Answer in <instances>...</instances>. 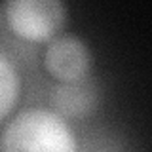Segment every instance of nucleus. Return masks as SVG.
Returning a JSON list of instances; mask_svg holds the SVG:
<instances>
[{"label": "nucleus", "mask_w": 152, "mask_h": 152, "mask_svg": "<svg viewBox=\"0 0 152 152\" xmlns=\"http://www.w3.org/2000/svg\"><path fill=\"white\" fill-rule=\"evenodd\" d=\"M76 148L78 145L65 118L46 108L21 110L0 133V150L4 152H74Z\"/></svg>", "instance_id": "obj_1"}, {"label": "nucleus", "mask_w": 152, "mask_h": 152, "mask_svg": "<svg viewBox=\"0 0 152 152\" xmlns=\"http://www.w3.org/2000/svg\"><path fill=\"white\" fill-rule=\"evenodd\" d=\"M4 15L15 36L44 44L65 28L66 6L63 0H4Z\"/></svg>", "instance_id": "obj_2"}, {"label": "nucleus", "mask_w": 152, "mask_h": 152, "mask_svg": "<svg viewBox=\"0 0 152 152\" xmlns=\"http://www.w3.org/2000/svg\"><path fill=\"white\" fill-rule=\"evenodd\" d=\"M44 66L57 82H74L88 76L91 69V53L82 38L74 34H57L48 42Z\"/></svg>", "instance_id": "obj_3"}, {"label": "nucleus", "mask_w": 152, "mask_h": 152, "mask_svg": "<svg viewBox=\"0 0 152 152\" xmlns=\"http://www.w3.org/2000/svg\"><path fill=\"white\" fill-rule=\"evenodd\" d=\"M97 89L88 78L61 82L51 93V107L63 118H84L97 107Z\"/></svg>", "instance_id": "obj_4"}, {"label": "nucleus", "mask_w": 152, "mask_h": 152, "mask_svg": "<svg viewBox=\"0 0 152 152\" xmlns=\"http://www.w3.org/2000/svg\"><path fill=\"white\" fill-rule=\"evenodd\" d=\"M21 95V78L12 59L0 51V124L17 107Z\"/></svg>", "instance_id": "obj_5"}]
</instances>
